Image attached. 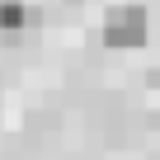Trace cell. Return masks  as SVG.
<instances>
[{
	"label": "cell",
	"mask_w": 160,
	"mask_h": 160,
	"mask_svg": "<svg viewBox=\"0 0 160 160\" xmlns=\"http://www.w3.org/2000/svg\"><path fill=\"white\" fill-rule=\"evenodd\" d=\"M146 24H151V14L141 5L108 10V19H104V47H141L146 42Z\"/></svg>",
	"instance_id": "obj_1"
},
{
	"label": "cell",
	"mask_w": 160,
	"mask_h": 160,
	"mask_svg": "<svg viewBox=\"0 0 160 160\" xmlns=\"http://www.w3.org/2000/svg\"><path fill=\"white\" fill-rule=\"evenodd\" d=\"M33 24H38V14L24 5V0H0V33H5V38H19Z\"/></svg>",
	"instance_id": "obj_2"
}]
</instances>
